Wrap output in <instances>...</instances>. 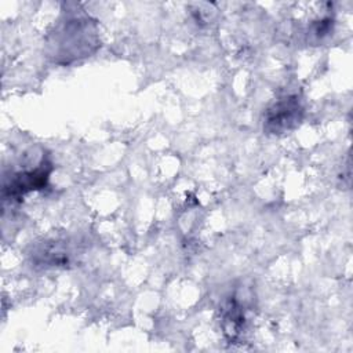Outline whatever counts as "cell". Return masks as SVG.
Here are the masks:
<instances>
[{"instance_id":"277c9868","label":"cell","mask_w":353,"mask_h":353,"mask_svg":"<svg viewBox=\"0 0 353 353\" xmlns=\"http://www.w3.org/2000/svg\"><path fill=\"white\" fill-rule=\"evenodd\" d=\"M243 325H244L243 310L234 299H230L226 303V306L223 309V314H222V327H223V332H225L226 338L229 341L237 339V336L241 332Z\"/></svg>"},{"instance_id":"3957f363","label":"cell","mask_w":353,"mask_h":353,"mask_svg":"<svg viewBox=\"0 0 353 353\" xmlns=\"http://www.w3.org/2000/svg\"><path fill=\"white\" fill-rule=\"evenodd\" d=\"M51 170V163L43 159L36 168L18 172L11 178L10 182L4 183L3 196L6 199H19L32 190L43 189L47 185Z\"/></svg>"},{"instance_id":"6da1fadb","label":"cell","mask_w":353,"mask_h":353,"mask_svg":"<svg viewBox=\"0 0 353 353\" xmlns=\"http://www.w3.org/2000/svg\"><path fill=\"white\" fill-rule=\"evenodd\" d=\"M52 58L57 62L69 63L74 59L90 55L98 46L95 26L88 17L77 14L69 17L52 33Z\"/></svg>"},{"instance_id":"7a4b0ae2","label":"cell","mask_w":353,"mask_h":353,"mask_svg":"<svg viewBox=\"0 0 353 353\" xmlns=\"http://www.w3.org/2000/svg\"><path fill=\"white\" fill-rule=\"evenodd\" d=\"M303 106L298 95H285L274 101L263 114V131L268 134H284L302 121Z\"/></svg>"}]
</instances>
